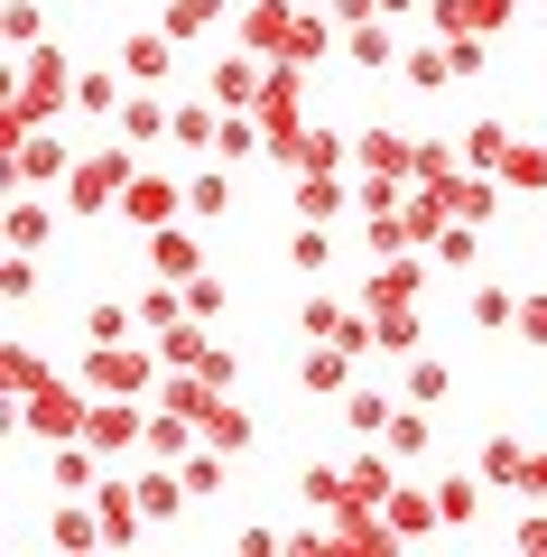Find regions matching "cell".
I'll use <instances>...</instances> for the list:
<instances>
[{"mask_svg": "<svg viewBox=\"0 0 547 557\" xmlns=\"http://www.w3.org/2000/svg\"><path fill=\"white\" fill-rule=\"evenodd\" d=\"M121 102V75H75V112H112Z\"/></svg>", "mask_w": 547, "mask_h": 557, "instance_id": "8d00e7d4", "label": "cell"}, {"mask_svg": "<svg viewBox=\"0 0 547 557\" xmlns=\"http://www.w3.org/2000/svg\"><path fill=\"white\" fill-rule=\"evenodd\" d=\"M381 511H390V530H399V539H418V530H427V520H446V511H436L427 493H390V502H381Z\"/></svg>", "mask_w": 547, "mask_h": 557, "instance_id": "83f0119b", "label": "cell"}, {"mask_svg": "<svg viewBox=\"0 0 547 557\" xmlns=\"http://www.w3.org/2000/svg\"><path fill=\"white\" fill-rule=\"evenodd\" d=\"M520 493H529V502H547V446H529V474H520Z\"/></svg>", "mask_w": 547, "mask_h": 557, "instance_id": "ee69618b", "label": "cell"}, {"mask_svg": "<svg viewBox=\"0 0 547 557\" xmlns=\"http://www.w3.org/2000/svg\"><path fill=\"white\" fill-rule=\"evenodd\" d=\"M84 381H94V391H149V354H130V344H94V354H84Z\"/></svg>", "mask_w": 547, "mask_h": 557, "instance_id": "ba28073f", "label": "cell"}, {"mask_svg": "<svg viewBox=\"0 0 547 557\" xmlns=\"http://www.w3.org/2000/svg\"><path fill=\"white\" fill-rule=\"evenodd\" d=\"M520 335H529V344H547V298H529V307H520Z\"/></svg>", "mask_w": 547, "mask_h": 557, "instance_id": "f6af8a7d", "label": "cell"}, {"mask_svg": "<svg viewBox=\"0 0 547 557\" xmlns=\"http://www.w3.org/2000/svg\"><path fill=\"white\" fill-rule=\"evenodd\" d=\"M344 57H352V65H372V75H381V65H399V38H390L381 20H372V28H344Z\"/></svg>", "mask_w": 547, "mask_h": 557, "instance_id": "ffe728a7", "label": "cell"}, {"mask_svg": "<svg viewBox=\"0 0 547 557\" xmlns=\"http://www.w3.org/2000/svg\"><path fill=\"white\" fill-rule=\"evenodd\" d=\"M196 437H204V428H196L186 409H158V418H149V446H139V456H149V465H186V456H196Z\"/></svg>", "mask_w": 547, "mask_h": 557, "instance_id": "8fae6325", "label": "cell"}, {"mask_svg": "<svg viewBox=\"0 0 547 557\" xmlns=\"http://www.w3.org/2000/svg\"><path fill=\"white\" fill-rule=\"evenodd\" d=\"M204 446H223V456H241V446H251V418H241L233 399H214V409H204Z\"/></svg>", "mask_w": 547, "mask_h": 557, "instance_id": "44dd1931", "label": "cell"}, {"mask_svg": "<svg viewBox=\"0 0 547 557\" xmlns=\"http://www.w3.org/2000/svg\"><path fill=\"white\" fill-rule=\"evenodd\" d=\"M344 372H352V344H307V362H297V381H307V391H344Z\"/></svg>", "mask_w": 547, "mask_h": 557, "instance_id": "e0dca14e", "label": "cell"}, {"mask_svg": "<svg viewBox=\"0 0 547 557\" xmlns=\"http://www.w3.org/2000/svg\"><path fill=\"white\" fill-rule=\"evenodd\" d=\"M241 47H260L270 65H315L334 47V28L315 20L307 0H251V10H241Z\"/></svg>", "mask_w": 547, "mask_h": 557, "instance_id": "6da1fadb", "label": "cell"}, {"mask_svg": "<svg viewBox=\"0 0 547 557\" xmlns=\"http://www.w3.org/2000/svg\"><path fill=\"white\" fill-rule=\"evenodd\" d=\"M84 437H94L102 456H121V446H149V418H139L130 399L112 391V399H94V418H84Z\"/></svg>", "mask_w": 547, "mask_h": 557, "instance_id": "52a82bcc", "label": "cell"}, {"mask_svg": "<svg viewBox=\"0 0 547 557\" xmlns=\"http://www.w3.org/2000/svg\"><path fill=\"white\" fill-rule=\"evenodd\" d=\"M10 177H20V186L65 177V139H47V131H10Z\"/></svg>", "mask_w": 547, "mask_h": 557, "instance_id": "9c48e42d", "label": "cell"}, {"mask_svg": "<svg viewBox=\"0 0 547 557\" xmlns=\"http://www.w3.org/2000/svg\"><path fill=\"white\" fill-rule=\"evenodd\" d=\"M446 205H455L464 223H483V214H492L501 196H492V177H446Z\"/></svg>", "mask_w": 547, "mask_h": 557, "instance_id": "f1b7e54d", "label": "cell"}, {"mask_svg": "<svg viewBox=\"0 0 547 557\" xmlns=\"http://www.w3.org/2000/svg\"><path fill=\"white\" fill-rule=\"evenodd\" d=\"M65 102H75V75H65L57 47H28L20 75H10V131H38V121H57Z\"/></svg>", "mask_w": 547, "mask_h": 557, "instance_id": "7a4b0ae2", "label": "cell"}, {"mask_svg": "<svg viewBox=\"0 0 547 557\" xmlns=\"http://www.w3.org/2000/svg\"><path fill=\"white\" fill-rule=\"evenodd\" d=\"M130 317H139V307H112V298L84 307V344H121V335H130Z\"/></svg>", "mask_w": 547, "mask_h": 557, "instance_id": "1f68e13d", "label": "cell"}, {"mask_svg": "<svg viewBox=\"0 0 547 557\" xmlns=\"http://www.w3.org/2000/svg\"><path fill=\"white\" fill-rule=\"evenodd\" d=\"M381 10H418V0H381Z\"/></svg>", "mask_w": 547, "mask_h": 557, "instance_id": "bcb514c9", "label": "cell"}, {"mask_svg": "<svg viewBox=\"0 0 547 557\" xmlns=\"http://www.w3.org/2000/svg\"><path fill=\"white\" fill-rule=\"evenodd\" d=\"M176 205H186V186H176V177H158V168H139V177L121 186V205H112V214H121V223H139V233H158V223H176Z\"/></svg>", "mask_w": 547, "mask_h": 557, "instance_id": "5b68a950", "label": "cell"}, {"mask_svg": "<svg viewBox=\"0 0 547 557\" xmlns=\"http://www.w3.org/2000/svg\"><path fill=\"white\" fill-rule=\"evenodd\" d=\"M20 409H28V437L65 446V437H84V418H94V399H84L75 381H57V372H47L38 391H20Z\"/></svg>", "mask_w": 547, "mask_h": 557, "instance_id": "3957f363", "label": "cell"}, {"mask_svg": "<svg viewBox=\"0 0 547 557\" xmlns=\"http://www.w3.org/2000/svg\"><path fill=\"white\" fill-rule=\"evenodd\" d=\"M0 381H10V391H38V381H47V354H38V344H10V354H0Z\"/></svg>", "mask_w": 547, "mask_h": 557, "instance_id": "f546056e", "label": "cell"}, {"mask_svg": "<svg viewBox=\"0 0 547 557\" xmlns=\"http://www.w3.org/2000/svg\"><path fill=\"white\" fill-rule=\"evenodd\" d=\"M47 223H57L47 205H10V242H20V251H38V242H47Z\"/></svg>", "mask_w": 547, "mask_h": 557, "instance_id": "d590c367", "label": "cell"}, {"mask_svg": "<svg viewBox=\"0 0 547 557\" xmlns=\"http://www.w3.org/2000/svg\"><path fill=\"white\" fill-rule=\"evenodd\" d=\"M94 511H102V539H139L149 502H139V493H112V483H94Z\"/></svg>", "mask_w": 547, "mask_h": 557, "instance_id": "ac0fdd59", "label": "cell"}, {"mask_svg": "<svg viewBox=\"0 0 547 557\" xmlns=\"http://www.w3.org/2000/svg\"><path fill=\"white\" fill-rule=\"evenodd\" d=\"M390 493H399V456L381 446V456H362V465H352V502H390Z\"/></svg>", "mask_w": 547, "mask_h": 557, "instance_id": "d6986e66", "label": "cell"}, {"mask_svg": "<svg viewBox=\"0 0 547 557\" xmlns=\"http://www.w3.org/2000/svg\"><path fill=\"white\" fill-rule=\"evenodd\" d=\"M390 418H399L390 391H344V428L352 437H390Z\"/></svg>", "mask_w": 547, "mask_h": 557, "instance_id": "5bb4252c", "label": "cell"}, {"mask_svg": "<svg viewBox=\"0 0 547 557\" xmlns=\"http://www.w3.org/2000/svg\"><path fill=\"white\" fill-rule=\"evenodd\" d=\"M501 186H529V196H547V149L510 139V159H501Z\"/></svg>", "mask_w": 547, "mask_h": 557, "instance_id": "7402d4cb", "label": "cell"}, {"mask_svg": "<svg viewBox=\"0 0 547 557\" xmlns=\"http://www.w3.org/2000/svg\"><path fill=\"white\" fill-rule=\"evenodd\" d=\"M464 159H473V168H501V159H510V131H501V121H483V131L464 139Z\"/></svg>", "mask_w": 547, "mask_h": 557, "instance_id": "e575fe53", "label": "cell"}, {"mask_svg": "<svg viewBox=\"0 0 547 557\" xmlns=\"http://www.w3.org/2000/svg\"><path fill=\"white\" fill-rule=\"evenodd\" d=\"M446 391H455L446 362H418V372H409V399H418V409H427V399H446Z\"/></svg>", "mask_w": 547, "mask_h": 557, "instance_id": "60d3db41", "label": "cell"}, {"mask_svg": "<svg viewBox=\"0 0 547 557\" xmlns=\"http://www.w3.org/2000/svg\"><path fill=\"white\" fill-rule=\"evenodd\" d=\"M307 10H325V0H307Z\"/></svg>", "mask_w": 547, "mask_h": 557, "instance_id": "7dc6e473", "label": "cell"}, {"mask_svg": "<svg viewBox=\"0 0 547 557\" xmlns=\"http://www.w3.org/2000/svg\"><path fill=\"white\" fill-rule=\"evenodd\" d=\"M510 10L520 0H436L427 20H436V38H492V28H510Z\"/></svg>", "mask_w": 547, "mask_h": 557, "instance_id": "8992f818", "label": "cell"}, {"mask_svg": "<svg viewBox=\"0 0 547 557\" xmlns=\"http://www.w3.org/2000/svg\"><path fill=\"white\" fill-rule=\"evenodd\" d=\"M418 278H427L418 260H390V270H372V307H409V298H418Z\"/></svg>", "mask_w": 547, "mask_h": 557, "instance_id": "603a6c76", "label": "cell"}, {"mask_svg": "<svg viewBox=\"0 0 547 557\" xmlns=\"http://www.w3.org/2000/svg\"><path fill=\"white\" fill-rule=\"evenodd\" d=\"M372 335H381V354H418V317L409 307H372Z\"/></svg>", "mask_w": 547, "mask_h": 557, "instance_id": "d4e9b609", "label": "cell"}, {"mask_svg": "<svg viewBox=\"0 0 547 557\" xmlns=\"http://www.w3.org/2000/svg\"><path fill=\"white\" fill-rule=\"evenodd\" d=\"M288 260H297V270H307V278H315V270H325V233H315V223H307V214H297V242H288Z\"/></svg>", "mask_w": 547, "mask_h": 557, "instance_id": "ab89813d", "label": "cell"}, {"mask_svg": "<svg viewBox=\"0 0 547 557\" xmlns=\"http://www.w3.org/2000/svg\"><path fill=\"white\" fill-rule=\"evenodd\" d=\"M260 84H270V75H260V47H233V57L214 65V102H223V112H251Z\"/></svg>", "mask_w": 547, "mask_h": 557, "instance_id": "30bf717a", "label": "cell"}, {"mask_svg": "<svg viewBox=\"0 0 547 557\" xmlns=\"http://www.w3.org/2000/svg\"><path fill=\"white\" fill-rule=\"evenodd\" d=\"M483 474L520 493V474H529V446H520V437H492V446H483Z\"/></svg>", "mask_w": 547, "mask_h": 557, "instance_id": "4316f807", "label": "cell"}, {"mask_svg": "<svg viewBox=\"0 0 547 557\" xmlns=\"http://www.w3.org/2000/svg\"><path fill=\"white\" fill-rule=\"evenodd\" d=\"M196 372H204V381H223V391H233V372H241V362H233V344H204V362H196Z\"/></svg>", "mask_w": 547, "mask_h": 557, "instance_id": "7bdbcfd3", "label": "cell"}, {"mask_svg": "<svg viewBox=\"0 0 547 557\" xmlns=\"http://www.w3.org/2000/svg\"><path fill=\"white\" fill-rule=\"evenodd\" d=\"M362 168H372V177H409V168H418V149H409V139H399V131H362Z\"/></svg>", "mask_w": 547, "mask_h": 557, "instance_id": "2e32d148", "label": "cell"}, {"mask_svg": "<svg viewBox=\"0 0 547 557\" xmlns=\"http://www.w3.org/2000/svg\"><path fill=\"white\" fill-rule=\"evenodd\" d=\"M344 196H352V186L334 177V168H297V214H307V223H325V214H344Z\"/></svg>", "mask_w": 547, "mask_h": 557, "instance_id": "7c38bea8", "label": "cell"}, {"mask_svg": "<svg viewBox=\"0 0 547 557\" xmlns=\"http://www.w3.org/2000/svg\"><path fill=\"white\" fill-rule=\"evenodd\" d=\"M223 10H233V0H167V20H158V28H167V38H196V28H214Z\"/></svg>", "mask_w": 547, "mask_h": 557, "instance_id": "cb8c5ba5", "label": "cell"}, {"mask_svg": "<svg viewBox=\"0 0 547 557\" xmlns=\"http://www.w3.org/2000/svg\"><path fill=\"white\" fill-rule=\"evenodd\" d=\"M167 121H176V112H158L149 94H139V102H121V139H130V149H139V139H167Z\"/></svg>", "mask_w": 547, "mask_h": 557, "instance_id": "484cf974", "label": "cell"}, {"mask_svg": "<svg viewBox=\"0 0 547 557\" xmlns=\"http://www.w3.org/2000/svg\"><path fill=\"white\" fill-rule=\"evenodd\" d=\"M223 205H233L223 177H186V214H223Z\"/></svg>", "mask_w": 547, "mask_h": 557, "instance_id": "f35d334b", "label": "cell"}, {"mask_svg": "<svg viewBox=\"0 0 547 557\" xmlns=\"http://www.w3.org/2000/svg\"><path fill=\"white\" fill-rule=\"evenodd\" d=\"M186 483H196V493H223V446L214 456H186Z\"/></svg>", "mask_w": 547, "mask_h": 557, "instance_id": "b9f144b4", "label": "cell"}, {"mask_svg": "<svg viewBox=\"0 0 547 557\" xmlns=\"http://www.w3.org/2000/svg\"><path fill=\"white\" fill-rule=\"evenodd\" d=\"M139 168H130V139H121V149H94V159L75 168V186H65V196H75V214H102V205H121V186H130Z\"/></svg>", "mask_w": 547, "mask_h": 557, "instance_id": "277c9868", "label": "cell"}, {"mask_svg": "<svg viewBox=\"0 0 547 557\" xmlns=\"http://www.w3.org/2000/svg\"><path fill=\"white\" fill-rule=\"evenodd\" d=\"M390 456H418V446H427V418H418V399H399V418H390Z\"/></svg>", "mask_w": 547, "mask_h": 557, "instance_id": "d6a6232c", "label": "cell"}, {"mask_svg": "<svg viewBox=\"0 0 547 557\" xmlns=\"http://www.w3.org/2000/svg\"><path fill=\"white\" fill-rule=\"evenodd\" d=\"M121 75H130V84H158V75H167V28H130V47H121Z\"/></svg>", "mask_w": 547, "mask_h": 557, "instance_id": "9a60e30c", "label": "cell"}, {"mask_svg": "<svg viewBox=\"0 0 547 557\" xmlns=\"http://www.w3.org/2000/svg\"><path fill=\"white\" fill-rule=\"evenodd\" d=\"M149 270H158V278H196V270H204L196 233H167V223H158V233H149Z\"/></svg>", "mask_w": 547, "mask_h": 557, "instance_id": "4fadbf2b", "label": "cell"}, {"mask_svg": "<svg viewBox=\"0 0 547 557\" xmlns=\"http://www.w3.org/2000/svg\"><path fill=\"white\" fill-rule=\"evenodd\" d=\"M139 325H149V335L186 325V288H149V298H139Z\"/></svg>", "mask_w": 547, "mask_h": 557, "instance_id": "4dcf8cb0", "label": "cell"}, {"mask_svg": "<svg viewBox=\"0 0 547 557\" xmlns=\"http://www.w3.org/2000/svg\"><path fill=\"white\" fill-rule=\"evenodd\" d=\"M436 511H446L455 530H473V511H483V493H473V483L455 474V483H436Z\"/></svg>", "mask_w": 547, "mask_h": 557, "instance_id": "836d02e7", "label": "cell"}, {"mask_svg": "<svg viewBox=\"0 0 547 557\" xmlns=\"http://www.w3.org/2000/svg\"><path fill=\"white\" fill-rule=\"evenodd\" d=\"M186 317H204V325H214V317H223V278H204V270H196V278H186Z\"/></svg>", "mask_w": 547, "mask_h": 557, "instance_id": "74e56055", "label": "cell"}]
</instances>
